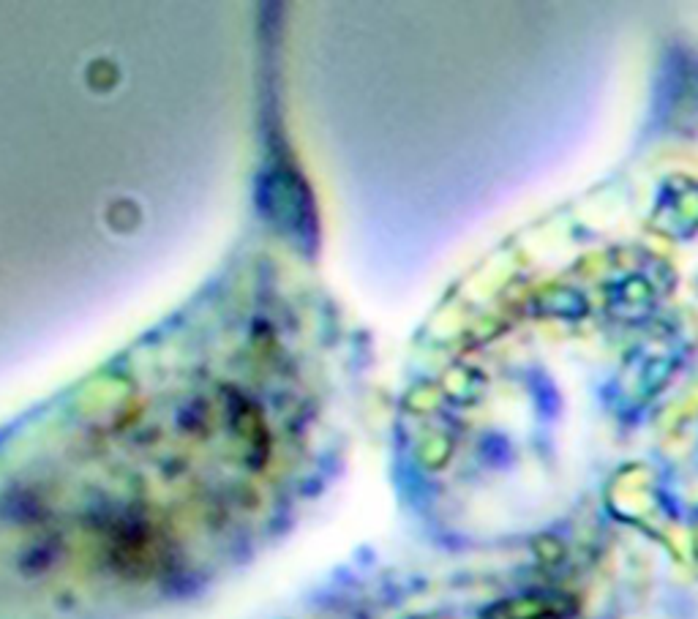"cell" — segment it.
Segmentation results:
<instances>
[{
    "label": "cell",
    "instance_id": "6da1fadb",
    "mask_svg": "<svg viewBox=\"0 0 698 619\" xmlns=\"http://www.w3.org/2000/svg\"><path fill=\"white\" fill-rule=\"evenodd\" d=\"M260 194L268 197L265 210L273 213L276 221H287L300 235H314V205H311L309 189L300 183L298 175L270 170Z\"/></svg>",
    "mask_w": 698,
    "mask_h": 619
}]
</instances>
